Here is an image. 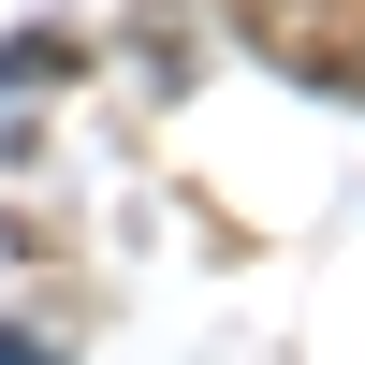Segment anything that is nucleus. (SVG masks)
Instances as JSON below:
<instances>
[{
    "instance_id": "nucleus-1",
    "label": "nucleus",
    "mask_w": 365,
    "mask_h": 365,
    "mask_svg": "<svg viewBox=\"0 0 365 365\" xmlns=\"http://www.w3.org/2000/svg\"><path fill=\"white\" fill-rule=\"evenodd\" d=\"M44 73H73V29H15L0 44V88H44Z\"/></svg>"
}]
</instances>
